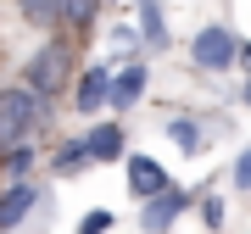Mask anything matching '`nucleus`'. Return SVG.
<instances>
[{
  "mask_svg": "<svg viewBox=\"0 0 251 234\" xmlns=\"http://www.w3.org/2000/svg\"><path fill=\"white\" fill-rule=\"evenodd\" d=\"M39 117H45V100L28 90V84H11V90H0V151H11V145H28V134L39 128Z\"/></svg>",
  "mask_w": 251,
  "mask_h": 234,
  "instance_id": "obj_1",
  "label": "nucleus"
},
{
  "mask_svg": "<svg viewBox=\"0 0 251 234\" xmlns=\"http://www.w3.org/2000/svg\"><path fill=\"white\" fill-rule=\"evenodd\" d=\"M190 62H196L201 72H229L234 62H240V39H234V28L206 23L201 34L190 39Z\"/></svg>",
  "mask_w": 251,
  "mask_h": 234,
  "instance_id": "obj_2",
  "label": "nucleus"
},
{
  "mask_svg": "<svg viewBox=\"0 0 251 234\" xmlns=\"http://www.w3.org/2000/svg\"><path fill=\"white\" fill-rule=\"evenodd\" d=\"M28 90H34L39 100H50L56 90L67 84V45H45V50H34V62H28Z\"/></svg>",
  "mask_w": 251,
  "mask_h": 234,
  "instance_id": "obj_3",
  "label": "nucleus"
},
{
  "mask_svg": "<svg viewBox=\"0 0 251 234\" xmlns=\"http://www.w3.org/2000/svg\"><path fill=\"white\" fill-rule=\"evenodd\" d=\"M179 212H190V195H184V189H162L156 201L140 207V229H145V234H168Z\"/></svg>",
  "mask_w": 251,
  "mask_h": 234,
  "instance_id": "obj_4",
  "label": "nucleus"
},
{
  "mask_svg": "<svg viewBox=\"0 0 251 234\" xmlns=\"http://www.w3.org/2000/svg\"><path fill=\"white\" fill-rule=\"evenodd\" d=\"M34 201H39V189L34 184H6L0 189V234H11V229H23L28 223V212H34Z\"/></svg>",
  "mask_w": 251,
  "mask_h": 234,
  "instance_id": "obj_5",
  "label": "nucleus"
},
{
  "mask_svg": "<svg viewBox=\"0 0 251 234\" xmlns=\"http://www.w3.org/2000/svg\"><path fill=\"white\" fill-rule=\"evenodd\" d=\"M123 162H128V189H134L140 201H156L162 189H173L168 173H162V162H151V156H123Z\"/></svg>",
  "mask_w": 251,
  "mask_h": 234,
  "instance_id": "obj_6",
  "label": "nucleus"
},
{
  "mask_svg": "<svg viewBox=\"0 0 251 234\" xmlns=\"http://www.w3.org/2000/svg\"><path fill=\"white\" fill-rule=\"evenodd\" d=\"M106 100H112V67H84V78H78V112L84 117H95L100 106H106Z\"/></svg>",
  "mask_w": 251,
  "mask_h": 234,
  "instance_id": "obj_7",
  "label": "nucleus"
},
{
  "mask_svg": "<svg viewBox=\"0 0 251 234\" xmlns=\"http://www.w3.org/2000/svg\"><path fill=\"white\" fill-rule=\"evenodd\" d=\"M84 151H90V162H117V156H123V128L117 123L90 128V134H84Z\"/></svg>",
  "mask_w": 251,
  "mask_h": 234,
  "instance_id": "obj_8",
  "label": "nucleus"
},
{
  "mask_svg": "<svg viewBox=\"0 0 251 234\" xmlns=\"http://www.w3.org/2000/svg\"><path fill=\"white\" fill-rule=\"evenodd\" d=\"M140 90H145V62L123 67V72H117V78H112V100H106V106L128 112V106H134V100H140Z\"/></svg>",
  "mask_w": 251,
  "mask_h": 234,
  "instance_id": "obj_9",
  "label": "nucleus"
},
{
  "mask_svg": "<svg viewBox=\"0 0 251 234\" xmlns=\"http://www.w3.org/2000/svg\"><path fill=\"white\" fill-rule=\"evenodd\" d=\"M50 167H56V179H73V173H84V167H90V151H84V140H67L62 151L50 156Z\"/></svg>",
  "mask_w": 251,
  "mask_h": 234,
  "instance_id": "obj_10",
  "label": "nucleus"
},
{
  "mask_svg": "<svg viewBox=\"0 0 251 234\" xmlns=\"http://www.w3.org/2000/svg\"><path fill=\"white\" fill-rule=\"evenodd\" d=\"M140 34H145L151 50L168 45V28H162V6H156V0H140Z\"/></svg>",
  "mask_w": 251,
  "mask_h": 234,
  "instance_id": "obj_11",
  "label": "nucleus"
},
{
  "mask_svg": "<svg viewBox=\"0 0 251 234\" xmlns=\"http://www.w3.org/2000/svg\"><path fill=\"white\" fill-rule=\"evenodd\" d=\"M168 140L179 145L184 156H196L201 145H206V134H201V123H190V117H173V123H168Z\"/></svg>",
  "mask_w": 251,
  "mask_h": 234,
  "instance_id": "obj_12",
  "label": "nucleus"
},
{
  "mask_svg": "<svg viewBox=\"0 0 251 234\" xmlns=\"http://www.w3.org/2000/svg\"><path fill=\"white\" fill-rule=\"evenodd\" d=\"M17 6H23V17L39 23V28H56V23H62V0H17Z\"/></svg>",
  "mask_w": 251,
  "mask_h": 234,
  "instance_id": "obj_13",
  "label": "nucleus"
},
{
  "mask_svg": "<svg viewBox=\"0 0 251 234\" xmlns=\"http://www.w3.org/2000/svg\"><path fill=\"white\" fill-rule=\"evenodd\" d=\"M34 167V151L28 145H11V151H0V173H6L11 184H23V173Z\"/></svg>",
  "mask_w": 251,
  "mask_h": 234,
  "instance_id": "obj_14",
  "label": "nucleus"
},
{
  "mask_svg": "<svg viewBox=\"0 0 251 234\" xmlns=\"http://www.w3.org/2000/svg\"><path fill=\"white\" fill-rule=\"evenodd\" d=\"M95 17V0H62V23H73V28H84Z\"/></svg>",
  "mask_w": 251,
  "mask_h": 234,
  "instance_id": "obj_15",
  "label": "nucleus"
},
{
  "mask_svg": "<svg viewBox=\"0 0 251 234\" xmlns=\"http://www.w3.org/2000/svg\"><path fill=\"white\" fill-rule=\"evenodd\" d=\"M112 223H117V217H112L106 207H100V212H84V217H78V234H106Z\"/></svg>",
  "mask_w": 251,
  "mask_h": 234,
  "instance_id": "obj_16",
  "label": "nucleus"
},
{
  "mask_svg": "<svg viewBox=\"0 0 251 234\" xmlns=\"http://www.w3.org/2000/svg\"><path fill=\"white\" fill-rule=\"evenodd\" d=\"M201 223H206V229H224V201H218V195L201 201Z\"/></svg>",
  "mask_w": 251,
  "mask_h": 234,
  "instance_id": "obj_17",
  "label": "nucleus"
},
{
  "mask_svg": "<svg viewBox=\"0 0 251 234\" xmlns=\"http://www.w3.org/2000/svg\"><path fill=\"white\" fill-rule=\"evenodd\" d=\"M234 189H251V151L234 156Z\"/></svg>",
  "mask_w": 251,
  "mask_h": 234,
  "instance_id": "obj_18",
  "label": "nucleus"
},
{
  "mask_svg": "<svg viewBox=\"0 0 251 234\" xmlns=\"http://www.w3.org/2000/svg\"><path fill=\"white\" fill-rule=\"evenodd\" d=\"M240 67H251V39H246V45H240Z\"/></svg>",
  "mask_w": 251,
  "mask_h": 234,
  "instance_id": "obj_19",
  "label": "nucleus"
},
{
  "mask_svg": "<svg viewBox=\"0 0 251 234\" xmlns=\"http://www.w3.org/2000/svg\"><path fill=\"white\" fill-rule=\"evenodd\" d=\"M246 106H251V78H246Z\"/></svg>",
  "mask_w": 251,
  "mask_h": 234,
  "instance_id": "obj_20",
  "label": "nucleus"
}]
</instances>
